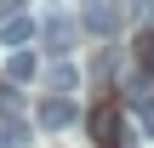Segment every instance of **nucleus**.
Wrapping results in <instances>:
<instances>
[{"label": "nucleus", "mask_w": 154, "mask_h": 148, "mask_svg": "<svg viewBox=\"0 0 154 148\" xmlns=\"http://www.w3.org/2000/svg\"><path fill=\"white\" fill-rule=\"evenodd\" d=\"M0 148H29V131L17 120H0Z\"/></svg>", "instance_id": "nucleus-8"}, {"label": "nucleus", "mask_w": 154, "mask_h": 148, "mask_svg": "<svg viewBox=\"0 0 154 148\" xmlns=\"http://www.w3.org/2000/svg\"><path fill=\"white\" fill-rule=\"evenodd\" d=\"M143 103H154V74H149V68H137V74L126 80V108L137 114Z\"/></svg>", "instance_id": "nucleus-7"}, {"label": "nucleus", "mask_w": 154, "mask_h": 148, "mask_svg": "<svg viewBox=\"0 0 154 148\" xmlns=\"http://www.w3.org/2000/svg\"><path fill=\"white\" fill-rule=\"evenodd\" d=\"M131 17H154V0H131Z\"/></svg>", "instance_id": "nucleus-13"}, {"label": "nucleus", "mask_w": 154, "mask_h": 148, "mask_svg": "<svg viewBox=\"0 0 154 148\" xmlns=\"http://www.w3.org/2000/svg\"><path fill=\"white\" fill-rule=\"evenodd\" d=\"M40 34H46V51H51V57H69L80 29H74V17H46V29H40Z\"/></svg>", "instance_id": "nucleus-3"}, {"label": "nucleus", "mask_w": 154, "mask_h": 148, "mask_svg": "<svg viewBox=\"0 0 154 148\" xmlns=\"http://www.w3.org/2000/svg\"><path fill=\"white\" fill-rule=\"evenodd\" d=\"M34 125L40 131H69L74 125V97H46L40 114H34Z\"/></svg>", "instance_id": "nucleus-2"}, {"label": "nucleus", "mask_w": 154, "mask_h": 148, "mask_svg": "<svg viewBox=\"0 0 154 148\" xmlns=\"http://www.w3.org/2000/svg\"><path fill=\"white\" fill-rule=\"evenodd\" d=\"M137 125H143V137H154V103H143V108H137Z\"/></svg>", "instance_id": "nucleus-10"}, {"label": "nucleus", "mask_w": 154, "mask_h": 148, "mask_svg": "<svg viewBox=\"0 0 154 148\" xmlns=\"http://www.w3.org/2000/svg\"><path fill=\"white\" fill-rule=\"evenodd\" d=\"M17 6H23V0H0V11H17Z\"/></svg>", "instance_id": "nucleus-14"}, {"label": "nucleus", "mask_w": 154, "mask_h": 148, "mask_svg": "<svg viewBox=\"0 0 154 148\" xmlns=\"http://www.w3.org/2000/svg\"><path fill=\"white\" fill-rule=\"evenodd\" d=\"M80 23H86L91 34H103V40H109V34L120 29V11H114L109 0H86V11H80Z\"/></svg>", "instance_id": "nucleus-4"}, {"label": "nucleus", "mask_w": 154, "mask_h": 148, "mask_svg": "<svg viewBox=\"0 0 154 148\" xmlns=\"http://www.w3.org/2000/svg\"><path fill=\"white\" fill-rule=\"evenodd\" d=\"M137 57H143V68H149V74H154V34H149V40H143V46H137Z\"/></svg>", "instance_id": "nucleus-11"}, {"label": "nucleus", "mask_w": 154, "mask_h": 148, "mask_svg": "<svg viewBox=\"0 0 154 148\" xmlns=\"http://www.w3.org/2000/svg\"><path fill=\"white\" fill-rule=\"evenodd\" d=\"M23 97H17V86H0V108H17Z\"/></svg>", "instance_id": "nucleus-12"}, {"label": "nucleus", "mask_w": 154, "mask_h": 148, "mask_svg": "<svg viewBox=\"0 0 154 148\" xmlns=\"http://www.w3.org/2000/svg\"><path fill=\"white\" fill-rule=\"evenodd\" d=\"M6 74H11V80H29V74H34V57H29V51H11V57H6Z\"/></svg>", "instance_id": "nucleus-9"}, {"label": "nucleus", "mask_w": 154, "mask_h": 148, "mask_svg": "<svg viewBox=\"0 0 154 148\" xmlns=\"http://www.w3.org/2000/svg\"><path fill=\"white\" fill-rule=\"evenodd\" d=\"M29 40H34V23H29V17H17V11L0 17V46H6V51H23Z\"/></svg>", "instance_id": "nucleus-6"}, {"label": "nucleus", "mask_w": 154, "mask_h": 148, "mask_svg": "<svg viewBox=\"0 0 154 148\" xmlns=\"http://www.w3.org/2000/svg\"><path fill=\"white\" fill-rule=\"evenodd\" d=\"M46 86H51V97H74V91H80V68L57 57V63L46 68Z\"/></svg>", "instance_id": "nucleus-5"}, {"label": "nucleus", "mask_w": 154, "mask_h": 148, "mask_svg": "<svg viewBox=\"0 0 154 148\" xmlns=\"http://www.w3.org/2000/svg\"><path fill=\"white\" fill-rule=\"evenodd\" d=\"M91 131H97V148H131V131H126L120 108H97L91 114Z\"/></svg>", "instance_id": "nucleus-1"}]
</instances>
